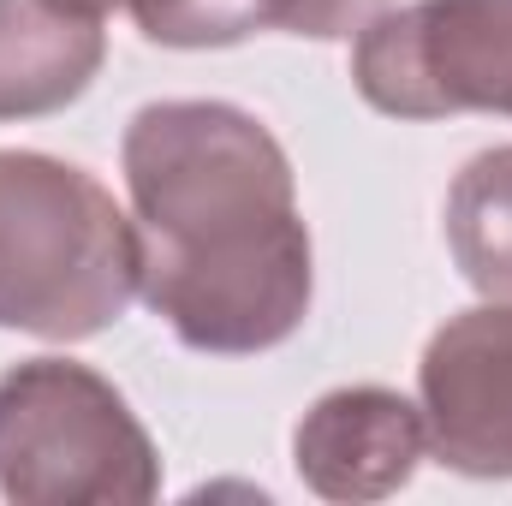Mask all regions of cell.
Listing matches in <instances>:
<instances>
[{
    "instance_id": "6da1fadb",
    "label": "cell",
    "mask_w": 512,
    "mask_h": 506,
    "mask_svg": "<svg viewBox=\"0 0 512 506\" xmlns=\"http://www.w3.org/2000/svg\"><path fill=\"white\" fill-rule=\"evenodd\" d=\"M143 239V304L209 358L298 334L316 292L310 227L274 131L233 102H149L120 143Z\"/></svg>"
},
{
    "instance_id": "7a4b0ae2",
    "label": "cell",
    "mask_w": 512,
    "mask_h": 506,
    "mask_svg": "<svg viewBox=\"0 0 512 506\" xmlns=\"http://www.w3.org/2000/svg\"><path fill=\"white\" fill-rule=\"evenodd\" d=\"M143 292V239L102 179L42 149H0V328L90 340Z\"/></svg>"
},
{
    "instance_id": "3957f363",
    "label": "cell",
    "mask_w": 512,
    "mask_h": 506,
    "mask_svg": "<svg viewBox=\"0 0 512 506\" xmlns=\"http://www.w3.org/2000/svg\"><path fill=\"white\" fill-rule=\"evenodd\" d=\"M161 453L90 364L24 358L0 376V495L18 506H143Z\"/></svg>"
},
{
    "instance_id": "277c9868",
    "label": "cell",
    "mask_w": 512,
    "mask_h": 506,
    "mask_svg": "<svg viewBox=\"0 0 512 506\" xmlns=\"http://www.w3.org/2000/svg\"><path fill=\"white\" fill-rule=\"evenodd\" d=\"M352 84L393 120H512V0H411L352 36Z\"/></svg>"
},
{
    "instance_id": "5b68a950",
    "label": "cell",
    "mask_w": 512,
    "mask_h": 506,
    "mask_svg": "<svg viewBox=\"0 0 512 506\" xmlns=\"http://www.w3.org/2000/svg\"><path fill=\"white\" fill-rule=\"evenodd\" d=\"M429 453L459 477H512V298L447 316L417 364Z\"/></svg>"
},
{
    "instance_id": "8992f818",
    "label": "cell",
    "mask_w": 512,
    "mask_h": 506,
    "mask_svg": "<svg viewBox=\"0 0 512 506\" xmlns=\"http://www.w3.org/2000/svg\"><path fill=\"white\" fill-rule=\"evenodd\" d=\"M429 459L423 405L393 387H334L292 429V465L322 501H387Z\"/></svg>"
},
{
    "instance_id": "52a82bcc",
    "label": "cell",
    "mask_w": 512,
    "mask_h": 506,
    "mask_svg": "<svg viewBox=\"0 0 512 506\" xmlns=\"http://www.w3.org/2000/svg\"><path fill=\"white\" fill-rule=\"evenodd\" d=\"M108 60L102 18H72L42 0H0V120L60 114Z\"/></svg>"
},
{
    "instance_id": "ba28073f",
    "label": "cell",
    "mask_w": 512,
    "mask_h": 506,
    "mask_svg": "<svg viewBox=\"0 0 512 506\" xmlns=\"http://www.w3.org/2000/svg\"><path fill=\"white\" fill-rule=\"evenodd\" d=\"M447 251L483 298H512V143L459 167L447 191Z\"/></svg>"
},
{
    "instance_id": "9c48e42d",
    "label": "cell",
    "mask_w": 512,
    "mask_h": 506,
    "mask_svg": "<svg viewBox=\"0 0 512 506\" xmlns=\"http://www.w3.org/2000/svg\"><path fill=\"white\" fill-rule=\"evenodd\" d=\"M137 30L161 48H233L280 24L286 0H126Z\"/></svg>"
},
{
    "instance_id": "30bf717a",
    "label": "cell",
    "mask_w": 512,
    "mask_h": 506,
    "mask_svg": "<svg viewBox=\"0 0 512 506\" xmlns=\"http://www.w3.org/2000/svg\"><path fill=\"white\" fill-rule=\"evenodd\" d=\"M393 0H286L280 6V30L292 36H316V42H346L364 24H376Z\"/></svg>"
},
{
    "instance_id": "8fae6325",
    "label": "cell",
    "mask_w": 512,
    "mask_h": 506,
    "mask_svg": "<svg viewBox=\"0 0 512 506\" xmlns=\"http://www.w3.org/2000/svg\"><path fill=\"white\" fill-rule=\"evenodd\" d=\"M42 6L72 12V18H108V12H114V6H126V0H42Z\"/></svg>"
}]
</instances>
